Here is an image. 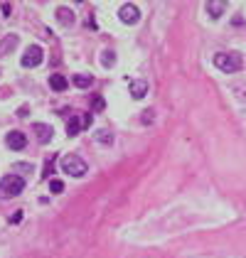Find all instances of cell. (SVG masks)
Here are the masks:
<instances>
[{
	"instance_id": "obj_14",
	"label": "cell",
	"mask_w": 246,
	"mask_h": 258,
	"mask_svg": "<svg viewBox=\"0 0 246 258\" xmlns=\"http://www.w3.org/2000/svg\"><path fill=\"white\" fill-rule=\"evenodd\" d=\"M74 86H79V88H89V86L94 84V79L89 76V74H74Z\"/></svg>"
},
{
	"instance_id": "obj_16",
	"label": "cell",
	"mask_w": 246,
	"mask_h": 258,
	"mask_svg": "<svg viewBox=\"0 0 246 258\" xmlns=\"http://www.w3.org/2000/svg\"><path fill=\"white\" fill-rule=\"evenodd\" d=\"M101 64H104V66H114V64H116V54H114L111 50H106L104 57H101Z\"/></svg>"
},
{
	"instance_id": "obj_12",
	"label": "cell",
	"mask_w": 246,
	"mask_h": 258,
	"mask_svg": "<svg viewBox=\"0 0 246 258\" xmlns=\"http://www.w3.org/2000/svg\"><path fill=\"white\" fill-rule=\"evenodd\" d=\"M57 20H60L64 28H72V25H74V12H72L69 8H60V10H57Z\"/></svg>"
},
{
	"instance_id": "obj_20",
	"label": "cell",
	"mask_w": 246,
	"mask_h": 258,
	"mask_svg": "<svg viewBox=\"0 0 246 258\" xmlns=\"http://www.w3.org/2000/svg\"><path fill=\"white\" fill-rule=\"evenodd\" d=\"M52 170H54V158H52V160H47V165H44V172H42V177H50V174H52Z\"/></svg>"
},
{
	"instance_id": "obj_21",
	"label": "cell",
	"mask_w": 246,
	"mask_h": 258,
	"mask_svg": "<svg viewBox=\"0 0 246 258\" xmlns=\"http://www.w3.org/2000/svg\"><path fill=\"white\" fill-rule=\"evenodd\" d=\"M153 120V111H143V123H150Z\"/></svg>"
},
{
	"instance_id": "obj_13",
	"label": "cell",
	"mask_w": 246,
	"mask_h": 258,
	"mask_svg": "<svg viewBox=\"0 0 246 258\" xmlns=\"http://www.w3.org/2000/svg\"><path fill=\"white\" fill-rule=\"evenodd\" d=\"M50 86H52L54 91H64V88L69 86V82H66L62 74H52V76H50Z\"/></svg>"
},
{
	"instance_id": "obj_15",
	"label": "cell",
	"mask_w": 246,
	"mask_h": 258,
	"mask_svg": "<svg viewBox=\"0 0 246 258\" xmlns=\"http://www.w3.org/2000/svg\"><path fill=\"white\" fill-rule=\"evenodd\" d=\"M96 140H98L101 145H111L114 143V136H111L106 128H101V130H96Z\"/></svg>"
},
{
	"instance_id": "obj_4",
	"label": "cell",
	"mask_w": 246,
	"mask_h": 258,
	"mask_svg": "<svg viewBox=\"0 0 246 258\" xmlns=\"http://www.w3.org/2000/svg\"><path fill=\"white\" fill-rule=\"evenodd\" d=\"M42 59H44V50L40 47V44H30L28 50H25V54H22V66H28V69H32V66H40L42 64Z\"/></svg>"
},
{
	"instance_id": "obj_17",
	"label": "cell",
	"mask_w": 246,
	"mask_h": 258,
	"mask_svg": "<svg viewBox=\"0 0 246 258\" xmlns=\"http://www.w3.org/2000/svg\"><path fill=\"white\" fill-rule=\"evenodd\" d=\"M50 192L52 194H62L64 192V182L62 180H50Z\"/></svg>"
},
{
	"instance_id": "obj_19",
	"label": "cell",
	"mask_w": 246,
	"mask_h": 258,
	"mask_svg": "<svg viewBox=\"0 0 246 258\" xmlns=\"http://www.w3.org/2000/svg\"><path fill=\"white\" fill-rule=\"evenodd\" d=\"M104 106H106V104H104V98H101V96H96V98H94V104H92V108L94 111H104Z\"/></svg>"
},
{
	"instance_id": "obj_8",
	"label": "cell",
	"mask_w": 246,
	"mask_h": 258,
	"mask_svg": "<svg viewBox=\"0 0 246 258\" xmlns=\"http://www.w3.org/2000/svg\"><path fill=\"white\" fill-rule=\"evenodd\" d=\"M5 143H8V148H12V150H22V148L28 145V138H25V133H20V130H10L8 138H5Z\"/></svg>"
},
{
	"instance_id": "obj_6",
	"label": "cell",
	"mask_w": 246,
	"mask_h": 258,
	"mask_svg": "<svg viewBox=\"0 0 246 258\" xmlns=\"http://www.w3.org/2000/svg\"><path fill=\"white\" fill-rule=\"evenodd\" d=\"M89 126H92V114H86V116L74 114L69 118V123H66V133H69V136H76L82 128H89Z\"/></svg>"
},
{
	"instance_id": "obj_10",
	"label": "cell",
	"mask_w": 246,
	"mask_h": 258,
	"mask_svg": "<svg viewBox=\"0 0 246 258\" xmlns=\"http://www.w3.org/2000/svg\"><path fill=\"white\" fill-rule=\"evenodd\" d=\"M130 94H133V98H136V101H140V98L148 94V84H146L143 79H138V82H130Z\"/></svg>"
},
{
	"instance_id": "obj_1",
	"label": "cell",
	"mask_w": 246,
	"mask_h": 258,
	"mask_svg": "<svg viewBox=\"0 0 246 258\" xmlns=\"http://www.w3.org/2000/svg\"><path fill=\"white\" fill-rule=\"evenodd\" d=\"M242 64H244V59H242L239 52H219V54H214V66L216 69H222L224 74H234V72H239Z\"/></svg>"
},
{
	"instance_id": "obj_5",
	"label": "cell",
	"mask_w": 246,
	"mask_h": 258,
	"mask_svg": "<svg viewBox=\"0 0 246 258\" xmlns=\"http://www.w3.org/2000/svg\"><path fill=\"white\" fill-rule=\"evenodd\" d=\"M118 18H121L123 25H138V20H140V10H138L133 2H126L121 10H118Z\"/></svg>"
},
{
	"instance_id": "obj_7",
	"label": "cell",
	"mask_w": 246,
	"mask_h": 258,
	"mask_svg": "<svg viewBox=\"0 0 246 258\" xmlns=\"http://www.w3.org/2000/svg\"><path fill=\"white\" fill-rule=\"evenodd\" d=\"M32 130H34V136H37V140L44 145L52 140V136H54V128L52 126H47V123H34L32 126Z\"/></svg>"
},
{
	"instance_id": "obj_3",
	"label": "cell",
	"mask_w": 246,
	"mask_h": 258,
	"mask_svg": "<svg viewBox=\"0 0 246 258\" xmlns=\"http://www.w3.org/2000/svg\"><path fill=\"white\" fill-rule=\"evenodd\" d=\"M62 172H66L72 177H84L86 174V162L79 155H66V158H62Z\"/></svg>"
},
{
	"instance_id": "obj_2",
	"label": "cell",
	"mask_w": 246,
	"mask_h": 258,
	"mask_svg": "<svg viewBox=\"0 0 246 258\" xmlns=\"http://www.w3.org/2000/svg\"><path fill=\"white\" fill-rule=\"evenodd\" d=\"M22 190H25V180H22L20 174H5V177L0 180V200L18 197Z\"/></svg>"
},
{
	"instance_id": "obj_9",
	"label": "cell",
	"mask_w": 246,
	"mask_h": 258,
	"mask_svg": "<svg viewBox=\"0 0 246 258\" xmlns=\"http://www.w3.org/2000/svg\"><path fill=\"white\" fill-rule=\"evenodd\" d=\"M18 42H20L18 34H5V40L0 42V57H5L8 52H12V50L18 47Z\"/></svg>"
},
{
	"instance_id": "obj_11",
	"label": "cell",
	"mask_w": 246,
	"mask_h": 258,
	"mask_svg": "<svg viewBox=\"0 0 246 258\" xmlns=\"http://www.w3.org/2000/svg\"><path fill=\"white\" fill-rule=\"evenodd\" d=\"M224 10H226V2H222V0L207 2V12H210V18H212V20L222 18V15H224Z\"/></svg>"
},
{
	"instance_id": "obj_18",
	"label": "cell",
	"mask_w": 246,
	"mask_h": 258,
	"mask_svg": "<svg viewBox=\"0 0 246 258\" xmlns=\"http://www.w3.org/2000/svg\"><path fill=\"white\" fill-rule=\"evenodd\" d=\"M12 170H15V172H30L32 165H30V162H15V165H12Z\"/></svg>"
}]
</instances>
